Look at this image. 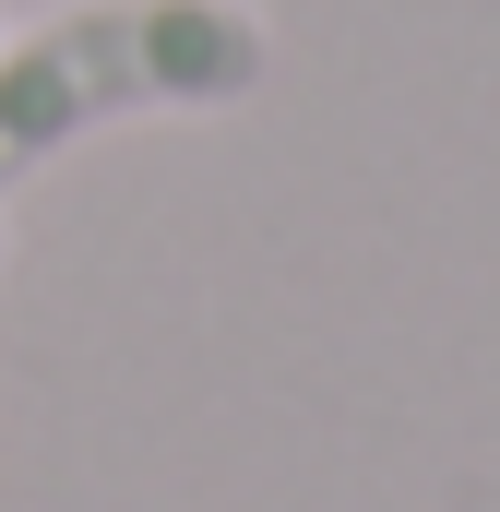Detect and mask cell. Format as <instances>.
<instances>
[{
    "mask_svg": "<svg viewBox=\"0 0 500 512\" xmlns=\"http://www.w3.org/2000/svg\"><path fill=\"white\" fill-rule=\"evenodd\" d=\"M262 72V0H60L36 24H0V191L120 120H215L262 96Z\"/></svg>",
    "mask_w": 500,
    "mask_h": 512,
    "instance_id": "1",
    "label": "cell"
},
{
    "mask_svg": "<svg viewBox=\"0 0 500 512\" xmlns=\"http://www.w3.org/2000/svg\"><path fill=\"white\" fill-rule=\"evenodd\" d=\"M0 262H12V227H0Z\"/></svg>",
    "mask_w": 500,
    "mask_h": 512,
    "instance_id": "2",
    "label": "cell"
}]
</instances>
